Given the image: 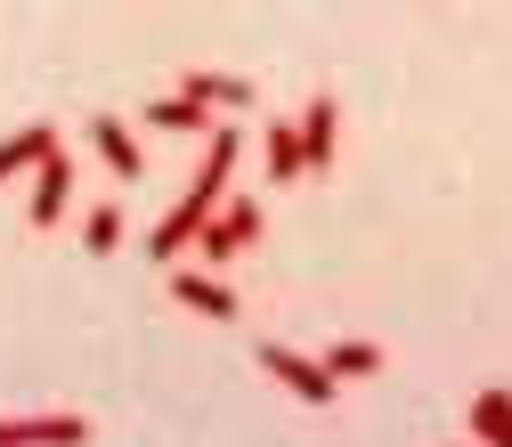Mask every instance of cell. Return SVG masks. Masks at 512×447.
<instances>
[{
    "label": "cell",
    "instance_id": "1",
    "mask_svg": "<svg viewBox=\"0 0 512 447\" xmlns=\"http://www.w3.org/2000/svg\"><path fill=\"white\" fill-rule=\"evenodd\" d=\"M236 155H244V139H236V131H212V139H204V171H196V187H187V196L155 220V236H147L155 261H179V252L204 236V220L228 204V171H236Z\"/></svg>",
    "mask_w": 512,
    "mask_h": 447
},
{
    "label": "cell",
    "instance_id": "2",
    "mask_svg": "<svg viewBox=\"0 0 512 447\" xmlns=\"http://www.w3.org/2000/svg\"><path fill=\"white\" fill-rule=\"evenodd\" d=\"M252 236H261V204L252 196H228L212 220H204V236H196V252L220 269V261H236V252H252Z\"/></svg>",
    "mask_w": 512,
    "mask_h": 447
},
{
    "label": "cell",
    "instance_id": "3",
    "mask_svg": "<svg viewBox=\"0 0 512 447\" xmlns=\"http://www.w3.org/2000/svg\"><path fill=\"white\" fill-rule=\"evenodd\" d=\"M252 358H261V366L285 382L293 399H309V407H334V374H326V358H301V350H285V342H261Z\"/></svg>",
    "mask_w": 512,
    "mask_h": 447
},
{
    "label": "cell",
    "instance_id": "4",
    "mask_svg": "<svg viewBox=\"0 0 512 447\" xmlns=\"http://www.w3.org/2000/svg\"><path fill=\"white\" fill-rule=\"evenodd\" d=\"M66 204H74V163H66V147H57V155H41V163H33V204H25V220H33V228H49Z\"/></svg>",
    "mask_w": 512,
    "mask_h": 447
},
{
    "label": "cell",
    "instance_id": "5",
    "mask_svg": "<svg viewBox=\"0 0 512 447\" xmlns=\"http://www.w3.org/2000/svg\"><path fill=\"white\" fill-rule=\"evenodd\" d=\"M90 423L82 415H17V423H0V447H82Z\"/></svg>",
    "mask_w": 512,
    "mask_h": 447
},
{
    "label": "cell",
    "instance_id": "6",
    "mask_svg": "<svg viewBox=\"0 0 512 447\" xmlns=\"http://www.w3.org/2000/svg\"><path fill=\"white\" fill-rule=\"evenodd\" d=\"M90 147L106 155V171H114V179H139V171H147V155H139V139L122 131V114H90Z\"/></svg>",
    "mask_w": 512,
    "mask_h": 447
},
{
    "label": "cell",
    "instance_id": "7",
    "mask_svg": "<svg viewBox=\"0 0 512 447\" xmlns=\"http://www.w3.org/2000/svg\"><path fill=\"white\" fill-rule=\"evenodd\" d=\"M334 139H342V106L334 98H309V114H301V163L326 171L334 163Z\"/></svg>",
    "mask_w": 512,
    "mask_h": 447
},
{
    "label": "cell",
    "instance_id": "8",
    "mask_svg": "<svg viewBox=\"0 0 512 447\" xmlns=\"http://www.w3.org/2000/svg\"><path fill=\"white\" fill-rule=\"evenodd\" d=\"M171 293H179V309H196V317H220V326L236 317V293H228L212 269H179V277H171Z\"/></svg>",
    "mask_w": 512,
    "mask_h": 447
},
{
    "label": "cell",
    "instance_id": "9",
    "mask_svg": "<svg viewBox=\"0 0 512 447\" xmlns=\"http://www.w3.org/2000/svg\"><path fill=\"white\" fill-rule=\"evenodd\" d=\"M41 155H57V131H49V122H25V131H9V139H0V187L25 179Z\"/></svg>",
    "mask_w": 512,
    "mask_h": 447
},
{
    "label": "cell",
    "instance_id": "10",
    "mask_svg": "<svg viewBox=\"0 0 512 447\" xmlns=\"http://www.w3.org/2000/svg\"><path fill=\"white\" fill-rule=\"evenodd\" d=\"M147 122H155V131H196V139H212V106L187 98V90H179V98H155Z\"/></svg>",
    "mask_w": 512,
    "mask_h": 447
},
{
    "label": "cell",
    "instance_id": "11",
    "mask_svg": "<svg viewBox=\"0 0 512 447\" xmlns=\"http://www.w3.org/2000/svg\"><path fill=\"white\" fill-rule=\"evenodd\" d=\"M472 439L480 447H512V391H480L472 399Z\"/></svg>",
    "mask_w": 512,
    "mask_h": 447
},
{
    "label": "cell",
    "instance_id": "12",
    "mask_svg": "<svg viewBox=\"0 0 512 447\" xmlns=\"http://www.w3.org/2000/svg\"><path fill=\"white\" fill-rule=\"evenodd\" d=\"M261 155H269V179H277V187H285V179H301V171H309V163H301V122H269Z\"/></svg>",
    "mask_w": 512,
    "mask_h": 447
},
{
    "label": "cell",
    "instance_id": "13",
    "mask_svg": "<svg viewBox=\"0 0 512 447\" xmlns=\"http://www.w3.org/2000/svg\"><path fill=\"white\" fill-rule=\"evenodd\" d=\"M326 374L334 382H366V374H382V350L374 342H334L326 350Z\"/></svg>",
    "mask_w": 512,
    "mask_h": 447
},
{
    "label": "cell",
    "instance_id": "14",
    "mask_svg": "<svg viewBox=\"0 0 512 447\" xmlns=\"http://www.w3.org/2000/svg\"><path fill=\"white\" fill-rule=\"evenodd\" d=\"M179 90L204 98V106H252V82H236V74H187Z\"/></svg>",
    "mask_w": 512,
    "mask_h": 447
},
{
    "label": "cell",
    "instance_id": "15",
    "mask_svg": "<svg viewBox=\"0 0 512 447\" xmlns=\"http://www.w3.org/2000/svg\"><path fill=\"white\" fill-rule=\"evenodd\" d=\"M82 244H90V252H114V244H122V212H114V204H98V212L82 220Z\"/></svg>",
    "mask_w": 512,
    "mask_h": 447
}]
</instances>
